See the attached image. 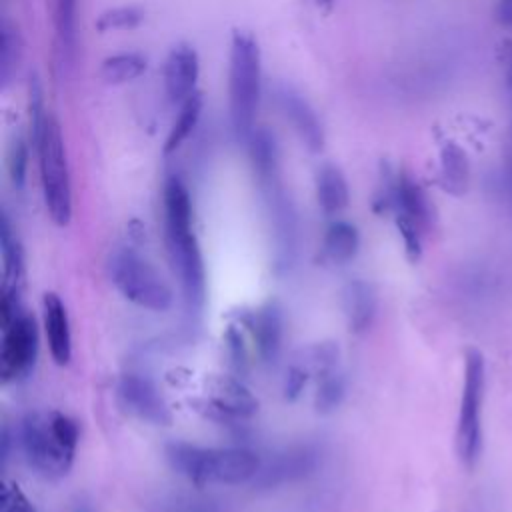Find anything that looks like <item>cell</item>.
Masks as SVG:
<instances>
[{
  "label": "cell",
  "instance_id": "1",
  "mask_svg": "<svg viewBox=\"0 0 512 512\" xmlns=\"http://www.w3.org/2000/svg\"><path fill=\"white\" fill-rule=\"evenodd\" d=\"M164 242L174 276L180 282L186 308L200 314L206 302V266L194 230L190 192L176 176L164 184Z\"/></svg>",
  "mask_w": 512,
  "mask_h": 512
},
{
  "label": "cell",
  "instance_id": "2",
  "mask_svg": "<svg viewBox=\"0 0 512 512\" xmlns=\"http://www.w3.org/2000/svg\"><path fill=\"white\" fill-rule=\"evenodd\" d=\"M78 438L76 420L60 410H32L20 422V444L26 462L50 480L68 474Z\"/></svg>",
  "mask_w": 512,
  "mask_h": 512
},
{
  "label": "cell",
  "instance_id": "3",
  "mask_svg": "<svg viewBox=\"0 0 512 512\" xmlns=\"http://www.w3.org/2000/svg\"><path fill=\"white\" fill-rule=\"evenodd\" d=\"M164 454L174 472L198 486L244 484L254 480L262 466L258 454L248 448H204L174 440L166 444Z\"/></svg>",
  "mask_w": 512,
  "mask_h": 512
},
{
  "label": "cell",
  "instance_id": "4",
  "mask_svg": "<svg viewBox=\"0 0 512 512\" xmlns=\"http://www.w3.org/2000/svg\"><path fill=\"white\" fill-rule=\"evenodd\" d=\"M262 90V56L258 40L246 30H234L230 42L228 68V106L232 128L248 138L254 132V120Z\"/></svg>",
  "mask_w": 512,
  "mask_h": 512
},
{
  "label": "cell",
  "instance_id": "5",
  "mask_svg": "<svg viewBox=\"0 0 512 512\" xmlns=\"http://www.w3.org/2000/svg\"><path fill=\"white\" fill-rule=\"evenodd\" d=\"M32 140L38 152V170L46 210L56 226H66L72 218V188L58 120L46 112L36 124H32Z\"/></svg>",
  "mask_w": 512,
  "mask_h": 512
},
{
  "label": "cell",
  "instance_id": "6",
  "mask_svg": "<svg viewBox=\"0 0 512 512\" xmlns=\"http://www.w3.org/2000/svg\"><path fill=\"white\" fill-rule=\"evenodd\" d=\"M108 274L116 290L132 304L166 312L174 304V292L162 274L132 248H118L108 260Z\"/></svg>",
  "mask_w": 512,
  "mask_h": 512
},
{
  "label": "cell",
  "instance_id": "7",
  "mask_svg": "<svg viewBox=\"0 0 512 512\" xmlns=\"http://www.w3.org/2000/svg\"><path fill=\"white\" fill-rule=\"evenodd\" d=\"M0 324L2 350L0 374L4 382H18L26 378L38 356V328L32 314L20 304V294L0 292Z\"/></svg>",
  "mask_w": 512,
  "mask_h": 512
},
{
  "label": "cell",
  "instance_id": "8",
  "mask_svg": "<svg viewBox=\"0 0 512 512\" xmlns=\"http://www.w3.org/2000/svg\"><path fill=\"white\" fill-rule=\"evenodd\" d=\"M486 390V364L478 348L464 352L462 392L456 420V452L464 466L472 468L482 452V406Z\"/></svg>",
  "mask_w": 512,
  "mask_h": 512
},
{
  "label": "cell",
  "instance_id": "9",
  "mask_svg": "<svg viewBox=\"0 0 512 512\" xmlns=\"http://www.w3.org/2000/svg\"><path fill=\"white\" fill-rule=\"evenodd\" d=\"M392 208L406 256L410 262H418L422 256V240L432 224V208L424 190L408 174H402L394 182Z\"/></svg>",
  "mask_w": 512,
  "mask_h": 512
},
{
  "label": "cell",
  "instance_id": "10",
  "mask_svg": "<svg viewBox=\"0 0 512 512\" xmlns=\"http://www.w3.org/2000/svg\"><path fill=\"white\" fill-rule=\"evenodd\" d=\"M116 394L120 406L132 416L158 426H166L172 422L170 408L150 378L142 374H124L118 380Z\"/></svg>",
  "mask_w": 512,
  "mask_h": 512
},
{
  "label": "cell",
  "instance_id": "11",
  "mask_svg": "<svg viewBox=\"0 0 512 512\" xmlns=\"http://www.w3.org/2000/svg\"><path fill=\"white\" fill-rule=\"evenodd\" d=\"M320 454L310 444L292 446L280 454H276L268 464L260 466L254 484L260 488H274L286 482H296L310 476L318 466Z\"/></svg>",
  "mask_w": 512,
  "mask_h": 512
},
{
  "label": "cell",
  "instance_id": "12",
  "mask_svg": "<svg viewBox=\"0 0 512 512\" xmlns=\"http://www.w3.org/2000/svg\"><path fill=\"white\" fill-rule=\"evenodd\" d=\"M208 402L224 416L250 418L258 412V398L248 390V386L226 374H214L206 382Z\"/></svg>",
  "mask_w": 512,
  "mask_h": 512
},
{
  "label": "cell",
  "instance_id": "13",
  "mask_svg": "<svg viewBox=\"0 0 512 512\" xmlns=\"http://www.w3.org/2000/svg\"><path fill=\"white\" fill-rule=\"evenodd\" d=\"M200 74L198 54L192 46H174L164 64V88L172 102H184L196 92Z\"/></svg>",
  "mask_w": 512,
  "mask_h": 512
},
{
  "label": "cell",
  "instance_id": "14",
  "mask_svg": "<svg viewBox=\"0 0 512 512\" xmlns=\"http://www.w3.org/2000/svg\"><path fill=\"white\" fill-rule=\"evenodd\" d=\"M278 106L284 118L292 124L302 144L310 152H320L324 148V130L316 112L306 102V98H302L298 92L290 88H282L278 92Z\"/></svg>",
  "mask_w": 512,
  "mask_h": 512
},
{
  "label": "cell",
  "instance_id": "15",
  "mask_svg": "<svg viewBox=\"0 0 512 512\" xmlns=\"http://www.w3.org/2000/svg\"><path fill=\"white\" fill-rule=\"evenodd\" d=\"M246 326L252 334L254 346L260 358L268 364H274L282 350L284 336V314L278 302H268L258 308L248 320Z\"/></svg>",
  "mask_w": 512,
  "mask_h": 512
},
{
  "label": "cell",
  "instance_id": "16",
  "mask_svg": "<svg viewBox=\"0 0 512 512\" xmlns=\"http://www.w3.org/2000/svg\"><path fill=\"white\" fill-rule=\"evenodd\" d=\"M42 316H44V332H46L50 354L58 366H66L72 358V332H70L66 306L58 294L54 292L44 294Z\"/></svg>",
  "mask_w": 512,
  "mask_h": 512
},
{
  "label": "cell",
  "instance_id": "17",
  "mask_svg": "<svg viewBox=\"0 0 512 512\" xmlns=\"http://www.w3.org/2000/svg\"><path fill=\"white\" fill-rule=\"evenodd\" d=\"M376 310H378V298L370 282L356 278L344 286L342 312L348 328L354 334H362L372 326L376 318Z\"/></svg>",
  "mask_w": 512,
  "mask_h": 512
},
{
  "label": "cell",
  "instance_id": "18",
  "mask_svg": "<svg viewBox=\"0 0 512 512\" xmlns=\"http://www.w3.org/2000/svg\"><path fill=\"white\" fill-rule=\"evenodd\" d=\"M0 250H2V274H4L2 288L20 292L24 282V250L6 214H2L0 218Z\"/></svg>",
  "mask_w": 512,
  "mask_h": 512
},
{
  "label": "cell",
  "instance_id": "19",
  "mask_svg": "<svg viewBox=\"0 0 512 512\" xmlns=\"http://www.w3.org/2000/svg\"><path fill=\"white\" fill-rule=\"evenodd\" d=\"M360 248V234L354 224L346 220H336L328 226L322 240V258L328 264H348L354 260Z\"/></svg>",
  "mask_w": 512,
  "mask_h": 512
},
{
  "label": "cell",
  "instance_id": "20",
  "mask_svg": "<svg viewBox=\"0 0 512 512\" xmlns=\"http://www.w3.org/2000/svg\"><path fill=\"white\" fill-rule=\"evenodd\" d=\"M316 196L322 212L328 216H336L348 206V200H350L348 182L338 166L326 164L318 170Z\"/></svg>",
  "mask_w": 512,
  "mask_h": 512
},
{
  "label": "cell",
  "instance_id": "21",
  "mask_svg": "<svg viewBox=\"0 0 512 512\" xmlns=\"http://www.w3.org/2000/svg\"><path fill=\"white\" fill-rule=\"evenodd\" d=\"M146 70V58L138 52H120L108 56L100 66V78L106 84H126Z\"/></svg>",
  "mask_w": 512,
  "mask_h": 512
},
{
  "label": "cell",
  "instance_id": "22",
  "mask_svg": "<svg viewBox=\"0 0 512 512\" xmlns=\"http://www.w3.org/2000/svg\"><path fill=\"white\" fill-rule=\"evenodd\" d=\"M202 114V96L200 92H194L190 98H186L180 104V112L168 132L166 144H164V152L170 154L174 150H178L182 146V142L192 134V130L196 128L198 120Z\"/></svg>",
  "mask_w": 512,
  "mask_h": 512
},
{
  "label": "cell",
  "instance_id": "23",
  "mask_svg": "<svg viewBox=\"0 0 512 512\" xmlns=\"http://www.w3.org/2000/svg\"><path fill=\"white\" fill-rule=\"evenodd\" d=\"M250 158L254 164V170L258 178L266 184L276 180V168H278V154L274 138L264 130H254L250 136Z\"/></svg>",
  "mask_w": 512,
  "mask_h": 512
},
{
  "label": "cell",
  "instance_id": "24",
  "mask_svg": "<svg viewBox=\"0 0 512 512\" xmlns=\"http://www.w3.org/2000/svg\"><path fill=\"white\" fill-rule=\"evenodd\" d=\"M338 358H340V348L336 342H318L302 348L292 362L300 364L304 370H308V374L322 376L324 372L338 368Z\"/></svg>",
  "mask_w": 512,
  "mask_h": 512
},
{
  "label": "cell",
  "instance_id": "25",
  "mask_svg": "<svg viewBox=\"0 0 512 512\" xmlns=\"http://www.w3.org/2000/svg\"><path fill=\"white\" fill-rule=\"evenodd\" d=\"M344 396H346V376L338 368L318 376V384L314 392V408L320 414L334 412L344 402Z\"/></svg>",
  "mask_w": 512,
  "mask_h": 512
},
{
  "label": "cell",
  "instance_id": "26",
  "mask_svg": "<svg viewBox=\"0 0 512 512\" xmlns=\"http://www.w3.org/2000/svg\"><path fill=\"white\" fill-rule=\"evenodd\" d=\"M442 182L450 194H462L468 184L466 156L454 144L442 150Z\"/></svg>",
  "mask_w": 512,
  "mask_h": 512
},
{
  "label": "cell",
  "instance_id": "27",
  "mask_svg": "<svg viewBox=\"0 0 512 512\" xmlns=\"http://www.w3.org/2000/svg\"><path fill=\"white\" fill-rule=\"evenodd\" d=\"M56 34L66 54L74 50L76 42V0H56Z\"/></svg>",
  "mask_w": 512,
  "mask_h": 512
},
{
  "label": "cell",
  "instance_id": "28",
  "mask_svg": "<svg viewBox=\"0 0 512 512\" xmlns=\"http://www.w3.org/2000/svg\"><path fill=\"white\" fill-rule=\"evenodd\" d=\"M22 52V40L18 34V28L4 20L2 24V48H0V76L4 82H8V76L18 66Z\"/></svg>",
  "mask_w": 512,
  "mask_h": 512
},
{
  "label": "cell",
  "instance_id": "29",
  "mask_svg": "<svg viewBox=\"0 0 512 512\" xmlns=\"http://www.w3.org/2000/svg\"><path fill=\"white\" fill-rule=\"evenodd\" d=\"M144 14L136 6H118L102 12L96 20V28L100 32H110V30H130L136 28L142 22Z\"/></svg>",
  "mask_w": 512,
  "mask_h": 512
},
{
  "label": "cell",
  "instance_id": "30",
  "mask_svg": "<svg viewBox=\"0 0 512 512\" xmlns=\"http://www.w3.org/2000/svg\"><path fill=\"white\" fill-rule=\"evenodd\" d=\"M156 512H222L214 502L194 496H168L156 504Z\"/></svg>",
  "mask_w": 512,
  "mask_h": 512
},
{
  "label": "cell",
  "instance_id": "31",
  "mask_svg": "<svg viewBox=\"0 0 512 512\" xmlns=\"http://www.w3.org/2000/svg\"><path fill=\"white\" fill-rule=\"evenodd\" d=\"M6 166H8V176L16 188L24 186L26 180V166H28V148L22 138L12 140L6 156Z\"/></svg>",
  "mask_w": 512,
  "mask_h": 512
},
{
  "label": "cell",
  "instance_id": "32",
  "mask_svg": "<svg viewBox=\"0 0 512 512\" xmlns=\"http://www.w3.org/2000/svg\"><path fill=\"white\" fill-rule=\"evenodd\" d=\"M0 512H38L28 496L14 482H4Z\"/></svg>",
  "mask_w": 512,
  "mask_h": 512
},
{
  "label": "cell",
  "instance_id": "33",
  "mask_svg": "<svg viewBox=\"0 0 512 512\" xmlns=\"http://www.w3.org/2000/svg\"><path fill=\"white\" fill-rule=\"evenodd\" d=\"M308 378H310L308 370H304L300 364L292 362V364L288 366L286 378H284V398H286L288 402H294V400L302 394V390H304Z\"/></svg>",
  "mask_w": 512,
  "mask_h": 512
},
{
  "label": "cell",
  "instance_id": "34",
  "mask_svg": "<svg viewBox=\"0 0 512 512\" xmlns=\"http://www.w3.org/2000/svg\"><path fill=\"white\" fill-rule=\"evenodd\" d=\"M496 18H498V22L512 26V0H498Z\"/></svg>",
  "mask_w": 512,
  "mask_h": 512
},
{
  "label": "cell",
  "instance_id": "35",
  "mask_svg": "<svg viewBox=\"0 0 512 512\" xmlns=\"http://www.w3.org/2000/svg\"><path fill=\"white\" fill-rule=\"evenodd\" d=\"M72 512H94L92 510V506L90 504H86V502H78L76 506H74V510Z\"/></svg>",
  "mask_w": 512,
  "mask_h": 512
},
{
  "label": "cell",
  "instance_id": "36",
  "mask_svg": "<svg viewBox=\"0 0 512 512\" xmlns=\"http://www.w3.org/2000/svg\"><path fill=\"white\" fill-rule=\"evenodd\" d=\"M318 4V8H324V10H330L332 8V2L334 0H314Z\"/></svg>",
  "mask_w": 512,
  "mask_h": 512
},
{
  "label": "cell",
  "instance_id": "37",
  "mask_svg": "<svg viewBox=\"0 0 512 512\" xmlns=\"http://www.w3.org/2000/svg\"><path fill=\"white\" fill-rule=\"evenodd\" d=\"M508 78H510V84H512V52H510V58H508Z\"/></svg>",
  "mask_w": 512,
  "mask_h": 512
}]
</instances>
